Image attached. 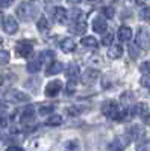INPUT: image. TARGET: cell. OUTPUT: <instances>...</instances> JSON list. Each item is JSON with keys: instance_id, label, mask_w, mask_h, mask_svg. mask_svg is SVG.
<instances>
[{"instance_id": "1", "label": "cell", "mask_w": 150, "mask_h": 151, "mask_svg": "<svg viewBox=\"0 0 150 151\" xmlns=\"http://www.w3.org/2000/svg\"><path fill=\"white\" fill-rule=\"evenodd\" d=\"M15 12H17V17L23 21H33L38 17V8L32 3H29V2L20 3Z\"/></svg>"}, {"instance_id": "2", "label": "cell", "mask_w": 150, "mask_h": 151, "mask_svg": "<svg viewBox=\"0 0 150 151\" xmlns=\"http://www.w3.org/2000/svg\"><path fill=\"white\" fill-rule=\"evenodd\" d=\"M65 74H67V92L71 94L74 91V88H76V83L79 80V67L74 65V64H70L65 70Z\"/></svg>"}, {"instance_id": "3", "label": "cell", "mask_w": 150, "mask_h": 151, "mask_svg": "<svg viewBox=\"0 0 150 151\" xmlns=\"http://www.w3.org/2000/svg\"><path fill=\"white\" fill-rule=\"evenodd\" d=\"M135 40H136L135 41V45L136 47H140L141 50H149L150 48V29L140 27Z\"/></svg>"}, {"instance_id": "4", "label": "cell", "mask_w": 150, "mask_h": 151, "mask_svg": "<svg viewBox=\"0 0 150 151\" xmlns=\"http://www.w3.org/2000/svg\"><path fill=\"white\" fill-rule=\"evenodd\" d=\"M5 100L6 101H11V103H26L30 100V97L28 94L21 92L20 89H8L6 94H5Z\"/></svg>"}, {"instance_id": "5", "label": "cell", "mask_w": 150, "mask_h": 151, "mask_svg": "<svg viewBox=\"0 0 150 151\" xmlns=\"http://www.w3.org/2000/svg\"><path fill=\"white\" fill-rule=\"evenodd\" d=\"M15 52L21 58H29L33 53V44L32 41H18L15 45Z\"/></svg>"}, {"instance_id": "6", "label": "cell", "mask_w": 150, "mask_h": 151, "mask_svg": "<svg viewBox=\"0 0 150 151\" xmlns=\"http://www.w3.org/2000/svg\"><path fill=\"white\" fill-rule=\"evenodd\" d=\"M99 76L100 73L97 70H93V68H88L83 74H82V77H80V82L85 85V86H91L94 85L97 80H99Z\"/></svg>"}, {"instance_id": "7", "label": "cell", "mask_w": 150, "mask_h": 151, "mask_svg": "<svg viewBox=\"0 0 150 151\" xmlns=\"http://www.w3.org/2000/svg\"><path fill=\"white\" fill-rule=\"evenodd\" d=\"M86 29H88V24H86V21L80 17H78L76 20H74V23L71 24L70 27V32L73 35H83L86 32Z\"/></svg>"}, {"instance_id": "8", "label": "cell", "mask_w": 150, "mask_h": 151, "mask_svg": "<svg viewBox=\"0 0 150 151\" xmlns=\"http://www.w3.org/2000/svg\"><path fill=\"white\" fill-rule=\"evenodd\" d=\"M118 112V106L115 101H112V100H106V101L102 104V113L105 116H109V118H114Z\"/></svg>"}, {"instance_id": "9", "label": "cell", "mask_w": 150, "mask_h": 151, "mask_svg": "<svg viewBox=\"0 0 150 151\" xmlns=\"http://www.w3.org/2000/svg\"><path fill=\"white\" fill-rule=\"evenodd\" d=\"M62 89V83L59 80H52L50 83H47L46 89H44V94L46 97H56Z\"/></svg>"}, {"instance_id": "10", "label": "cell", "mask_w": 150, "mask_h": 151, "mask_svg": "<svg viewBox=\"0 0 150 151\" xmlns=\"http://www.w3.org/2000/svg\"><path fill=\"white\" fill-rule=\"evenodd\" d=\"M3 29L8 35H14L18 30V23L14 17H5L3 20Z\"/></svg>"}, {"instance_id": "11", "label": "cell", "mask_w": 150, "mask_h": 151, "mask_svg": "<svg viewBox=\"0 0 150 151\" xmlns=\"http://www.w3.org/2000/svg\"><path fill=\"white\" fill-rule=\"evenodd\" d=\"M52 17L58 23H65L68 20V12H67V9H64L62 6H56V8L52 9Z\"/></svg>"}, {"instance_id": "12", "label": "cell", "mask_w": 150, "mask_h": 151, "mask_svg": "<svg viewBox=\"0 0 150 151\" xmlns=\"http://www.w3.org/2000/svg\"><path fill=\"white\" fill-rule=\"evenodd\" d=\"M35 107L32 106V104H29V106H26L23 109V113H21V122L23 124H30V122H33V119H35Z\"/></svg>"}, {"instance_id": "13", "label": "cell", "mask_w": 150, "mask_h": 151, "mask_svg": "<svg viewBox=\"0 0 150 151\" xmlns=\"http://www.w3.org/2000/svg\"><path fill=\"white\" fill-rule=\"evenodd\" d=\"M108 29V23H106V18L103 15H99L94 18L93 21V30L97 32V33H105Z\"/></svg>"}, {"instance_id": "14", "label": "cell", "mask_w": 150, "mask_h": 151, "mask_svg": "<svg viewBox=\"0 0 150 151\" xmlns=\"http://www.w3.org/2000/svg\"><path fill=\"white\" fill-rule=\"evenodd\" d=\"M129 142H130L129 136H117V137H115V141L111 144L109 148H115V151H118V150H123L124 147H128Z\"/></svg>"}, {"instance_id": "15", "label": "cell", "mask_w": 150, "mask_h": 151, "mask_svg": "<svg viewBox=\"0 0 150 151\" xmlns=\"http://www.w3.org/2000/svg\"><path fill=\"white\" fill-rule=\"evenodd\" d=\"M14 80H15V76L11 74V73H3V74H0V91L9 88L11 83L14 82Z\"/></svg>"}, {"instance_id": "16", "label": "cell", "mask_w": 150, "mask_h": 151, "mask_svg": "<svg viewBox=\"0 0 150 151\" xmlns=\"http://www.w3.org/2000/svg\"><path fill=\"white\" fill-rule=\"evenodd\" d=\"M117 38H118V41H121V42L129 41L132 38V29L128 27V26H121L118 29V32H117Z\"/></svg>"}, {"instance_id": "17", "label": "cell", "mask_w": 150, "mask_h": 151, "mask_svg": "<svg viewBox=\"0 0 150 151\" xmlns=\"http://www.w3.org/2000/svg\"><path fill=\"white\" fill-rule=\"evenodd\" d=\"M143 136H144V127L143 125H132V127L129 129V139L138 141Z\"/></svg>"}, {"instance_id": "18", "label": "cell", "mask_w": 150, "mask_h": 151, "mask_svg": "<svg viewBox=\"0 0 150 151\" xmlns=\"http://www.w3.org/2000/svg\"><path fill=\"white\" fill-rule=\"evenodd\" d=\"M61 48L64 53H71V52H74V48H76V42H74V40H71V38H65V40H62V42H61Z\"/></svg>"}, {"instance_id": "19", "label": "cell", "mask_w": 150, "mask_h": 151, "mask_svg": "<svg viewBox=\"0 0 150 151\" xmlns=\"http://www.w3.org/2000/svg\"><path fill=\"white\" fill-rule=\"evenodd\" d=\"M62 68H64V65H62L61 62H56L55 60V62H52V64H49V67L46 70V76H55V74L61 73Z\"/></svg>"}, {"instance_id": "20", "label": "cell", "mask_w": 150, "mask_h": 151, "mask_svg": "<svg viewBox=\"0 0 150 151\" xmlns=\"http://www.w3.org/2000/svg\"><path fill=\"white\" fill-rule=\"evenodd\" d=\"M147 104L146 103H136L132 109V115H138V116H146L147 115Z\"/></svg>"}, {"instance_id": "21", "label": "cell", "mask_w": 150, "mask_h": 151, "mask_svg": "<svg viewBox=\"0 0 150 151\" xmlns=\"http://www.w3.org/2000/svg\"><path fill=\"white\" fill-rule=\"evenodd\" d=\"M121 55H123L121 45H111L108 50V56L111 59H118V58H121Z\"/></svg>"}, {"instance_id": "22", "label": "cell", "mask_w": 150, "mask_h": 151, "mask_svg": "<svg viewBox=\"0 0 150 151\" xmlns=\"http://www.w3.org/2000/svg\"><path fill=\"white\" fill-rule=\"evenodd\" d=\"M62 124V116L61 115H50L46 121V125L49 127H58V125Z\"/></svg>"}, {"instance_id": "23", "label": "cell", "mask_w": 150, "mask_h": 151, "mask_svg": "<svg viewBox=\"0 0 150 151\" xmlns=\"http://www.w3.org/2000/svg\"><path fill=\"white\" fill-rule=\"evenodd\" d=\"M38 60H40V64H47V65L52 64V60H53V52H49V50H46V52H41Z\"/></svg>"}, {"instance_id": "24", "label": "cell", "mask_w": 150, "mask_h": 151, "mask_svg": "<svg viewBox=\"0 0 150 151\" xmlns=\"http://www.w3.org/2000/svg\"><path fill=\"white\" fill-rule=\"evenodd\" d=\"M82 45L83 47H88V48H96L99 45V42H97V40H96L94 36H85L83 40H82Z\"/></svg>"}, {"instance_id": "25", "label": "cell", "mask_w": 150, "mask_h": 151, "mask_svg": "<svg viewBox=\"0 0 150 151\" xmlns=\"http://www.w3.org/2000/svg\"><path fill=\"white\" fill-rule=\"evenodd\" d=\"M26 68H28L29 73L33 74V73H38V71L41 70V64H40V60H38V59H36V60H30Z\"/></svg>"}, {"instance_id": "26", "label": "cell", "mask_w": 150, "mask_h": 151, "mask_svg": "<svg viewBox=\"0 0 150 151\" xmlns=\"http://www.w3.org/2000/svg\"><path fill=\"white\" fill-rule=\"evenodd\" d=\"M121 104L123 106H129L132 101H133V94L130 92V91H128V92H124V94H121Z\"/></svg>"}, {"instance_id": "27", "label": "cell", "mask_w": 150, "mask_h": 151, "mask_svg": "<svg viewBox=\"0 0 150 151\" xmlns=\"http://www.w3.org/2000/svg\"><path fill=\"white\" fill-rule=\"evenodd\" d=\"M36 27H38L40 32H46L49 29V20L46 17H41L38 18V21H36Z\"/></svg>"}, {"instance_id": "28", "label": "cell", "mask_w": 150, "mask_h": 151, "mask_svg": "<svg viewBox=\"0 0 150 151\" xmlns=\"http://www.w3.org/2000/svg\"><path fill=\"white\" fill-rule=\"evenodd\" d=\"M136 151H150V137H146L136 145Z\"/></svg>"}, {"instance_id": "29", "label": "cell", "mask_w": 150, "mask_h": 151, "mask_svg": "<svg viewBox=\"0 0 150 151\" xmlns=\"http://www.w3.org/2000/svg\"><path fill=\"white\" fill-rule=\"evenodd\" d=\"M11 59V55L6 50H0V65H6Z\"/></svg>"}, {"instance_id": "30", "label": "cell", "mask_w": 150, "mask_h": 151, "mask_svg": "<svg viewBox=\"0 0 150 151\" xmlns=\"http://www.w3.org/2000/svg\"><path fill=\"white\" fill-rule=\"evenodd\" d=\"M53 109H55L53 104H44L40 107V115H50L53 112Z\"/></svg>"}, {"instance_id": "31", "label": "cell", "mask_w": 150, "mask_h": 151, "mask_svg": "<svg viewBox=\"0 0 150 151\" xmlns=\"http://www.w3.org/2000/svg\"><path fill=\"white\" fill-rule=\"evenodd\" d=\"M129 55H130L132 59H136L140 56V50H138V47H136L135 44H129Z\"/></svg>"}, {"instance_id": "32", "label": "cell", "mask_w": 150, "mask_h": 151, "mask_svg": "<svg viewBox=\"0 0 150 151\" xmlns=\"http://www.w3.org/2000/svg\"><path fill=\"white\" fill-rule=\"evenodd\" d=\"M82 110H83L82 106H71V107L67 109V113H68V115H71V116H74V115H79Z\"/></svg>"}, {"instance_id": "33", "label": "cell", "mask_w": 150, "mask_h": 151, "mask_svg": "<svg viewBox=\"0 0 150 151\" xmlns=\"http://www.w3.org/2000/svg\"><path fill=\"white\" fill-rule=\"evenodd\" d=\"M65 150L67 151H79V142L78 141H70L65 144Z\"/></svg>"}, {"instance_id": "34", "label": "cell", "mask_w": 150, "mask_h": 151, "mask_svg": "<svg viewBox=\"0 0 150 151\" xmlns=\"http://www.w3.org/2000/svg\"><path fill=\"white\" fill-rule=\"evenodd\" d=\"M114 14H115V9L112 8V6L103 8V17L105 18H112V17H114Z\"/></svg>"}, {"instance_id": "35", "label": "cell", "mask_w": 150, "mask_h": 151, "mask_svg": "<svg viewBox=\"0 0 150 151\" xmlns=\"http://www.w3.org/2000/svg\"><path fill=\"white\" fill-rule=\"evenodd\" d=\"M112 40H114V35H112V33H106L102 38V44L103 45H112Z\"/></svg>"}, {"instance_id": "36", "label": "cell", "mask_w": 150, "mask_h": 151, "mask_svg": "<svg viewBox=\"0 0 150 151\" xmlns=\"http://www.w3.org/2000/svg\"><path fill=\"white\" fill-rule=\"evenodd\" d=\"M141 18L147 23H150V8H144L141 11Z\"/></svg>"}, {"instance_id": "37", "label": "cell", "mask_w": 150, "mask_h": 151, "mask_svg": "<svg viewBox=\"0 0 150 151\" xmlns=\"http://www.w3.org/2000/svg\"><path fill=\"white\" fill-rule=\"evenodd\" d=\"M141 85L144 88H150V74H144L141 77Z\"/></svg>"}, {"instance_id": "38", "label": "cell", "mask_w": 150, "mask_h": 151, "mask_svg": "<svg viewBox=\"0 0 150 151\" xmlns=\"http://www.w3.org/2000/svg\"><path fill=\"white\" fill-rule=\"evenodd\" d=\"M140 70H141L144 74H150V60H149V62H144V64H141Z\"/></svg>"}, {"instance_id": "39", "label": "cell", "mask_w": 150, "mask_h": 151, "mask_svg": "<svg viewBox=\"0 0 150 151\" xmlns=\"http://www.w3.org/2000/svg\"><path fill=\"white\" fill-rule=\"evenodd\" d=\"M12 2H14V0H0V6L2 8H9L12 5Z\"/></svg>"}, {"instance_id": "40", "label": "cell", "mask_w": 150, "mask_h": 151, "mask_svg": "<svg viewBox=\"0 0 150 151\" xmlns=\"http://www.w3.org/2000/svg\"><path fill=\"white\" fill-rule=\"evenodd\" d=\"M8 151H23V150H21L20 147H9Z\"/></svg>"}, {"instance_id": "41", "label": "cell", "mask_w": 150, "mask_h": 151, "mask_svg": "<svg viewBox=\"0 0 150 151\" xmlns=\"http://www.w3.org/2000/svg\"><path fill=\"white\" fill-rule=\"evenodd\" d=\"M67 2H68V3H71V5H76V3H79V2H80V0H67Z\"/></svg>"}, {"instance_id": "42", "label": "cell", "mask_w": 150, "mask_h": 151, "mask_svg": "<svg viewBox=\"0 0 150 151\" xmlns=\"http://www.w3.org/2000/svg\"><path fill=\"white\" fill-rule=\"evenodd\" d=\"M3 20H5V17L2 15V12H0V24H2V23H3Z\"/></svg>"}, {"instance_id": "43", "label": "cell", "mask_w": 150, "mask_h": 151, "mask_svg": "<svg viewBox=\"0 0 150 151\" xmlns=\"http://www.w3.org/2000/svg\"><path fill=\"white\" fill-rule=\"evenodd\" d=\"M88 2H102V0H88Z\"/></svg>"}, {"instance_id": "44", "label": "cell", "mask_w": 150, "mask_h": 151, "mask_svg": "<svg viewBox=\"0 0 150 151\" xmlns=\"http://www.w3.org/2000/svg\"><path fill=\"white\" fill-rule=\"evenodd\" d=\"M2 44H3V40H2V38H0V47H2Z\"/></svg>"}, {"instance_id": "45", "label": "cell", "mask_w": 150, "mask_h": 151, "mask_svg": "<svg viewBox=\"0 0 150 151\" xmlns=\"http://www.w3.org/2000/svg\"><path fill=\"white\" fill-rule=\"evenodd\" d=\"M118 151H123V150H118Z\"/></svg>"}]
</instances>
